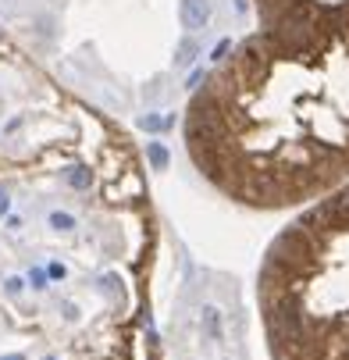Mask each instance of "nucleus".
I'll return each instance as SVG.
<instances>
[{
  "label": "nucleus",
  "mask_w": 349,
  "mask_h": 360,
  "mask_svg": "<svg viewBox=\"0 0 349 360\" xmlns=\"http://www.w3.org/2000/svg\"><path fill=\"white\" fill-rule=\"evenodd\" d=\"M192 86L182 143L218 196L299 211L349 182V0H249Z\"/></svg>",
  "instance_id": "f257e3e1"
},
{
  "label": "nucleus",
  "mask_w": 349,
  "mask_h": 360,
  "mask_svg": "<svg viewBox=\"0 0 349 360\" xmlns=\"http://www.w3.org/2000/svg\"><path fill=\"white\" fill-rule=\"evenodd\" d=\"M257 314L271 360H349V182L268 243Z\"/></svg>",
  "instance_id": "f03ea898"
},
{
  "label": "nucleus",
  "mask_w": 349,
  "mask_h": 360,
  "mask_svg": "<svg viewBox=\"0 0 349 360\" xmlns=\"http://www.w3.org/2000/svg\"><path fill=\"white\" fill-rule=\"evenodd\" d=\"M178 18H182V29H189V32L207 29L211 25V0H182Z\"/></svg>",
  "instance_id": "7ed1b4c3"
},
{
  "label": "nucleus",
  "mask_w": 349,
  "mask_h": 360,
  "mask_svg": "<svg viewBox=\"0 0 349 360\" xmlns=\"http://www.w3.org/2000/svg\"><path fill=\"white\" fill-rule=\"evenodd\" d=\"M199 54V46H196V39H182L178 43V50H175V65H192V58Z\"/></svg>",
  "instance_id": "20e7f679"
}]
</instances>
